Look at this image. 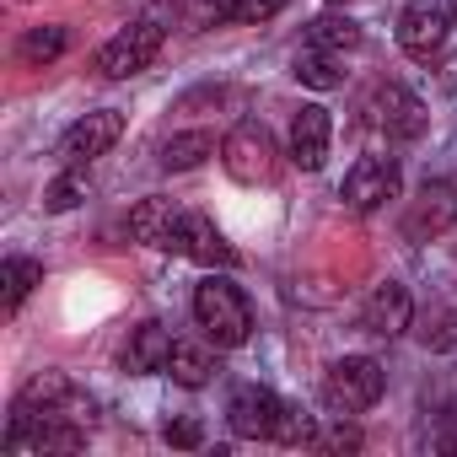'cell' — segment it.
<instances>
[{"mask_svg":"<svg viewBox=\"0 0 457 457\" xmlns=\"http://www.w3.org/2000/svg\"><path fill=\"white\" fill-rule=\"evenodd\" d=\"M162 253H172V259H194V264H204V270H237V248L226 243V237L215 232V220L199 215V210H183V215H178V226L167 232Z\"/></svg>","mask_w":457,"mask_h":457,"instance_id":"4","label":"cell"},{"mask_svg":"<svg viewBox=\"0 0 457 457\" xmlns=\"http://www.w3.org/2000/svg\"><path fill=\"white\" fill-rule=\"evenodd\" d=\"M178 204L172 199H162V194H151V199H140L135 210H129V237L135 243H145V248H162L167 243V232L178 226Z\"/></svg>","mask_w":457,"mask_h":457,"instance_id":"16","label":"cell"},{"mask_svg":"<svg viewBox=\"0 0 457 457\" xmlns=\"http://www.w3.org/2000/svg\"><path fill=\"white\" fill-rule=\"evenodd\" d=\"M318 446L323 452H361V430L350 425V414H334V425L318 430Z\"/></svg>","mask_w":457,"mask_h":457,"instance_id":"27","label":"cell"},{"mask_svg":"<svg viewBox=\"0 0 457 457\" xmlns=\"http://www.w3.org/2000/svg\"><path fill=\"white\" fill-rule=\"evenodd\" d=\"M220 162H226V172H232L237 183H270L275 167H280V151H275V135L259 119H243V124L226 129Z\"/></svg>","mask_w":457,"mask_h":457,"instance_id":"3","label":"cell"},{"mask_svg":"<svg viewBox=\"0 0 457 457\" xmlns=\"http://www.w3.org/2000/svg\"><path fill=\"white\" fill-rule=\"evenodd\" d=\"M291 6V0H237V22H270Z\"/></svg>","mask_w":457,"mask_h":457,"instance_id":"29","label":"cell"},{"mask_svg":"<svg viewBox=\"0 0 457 457\" xmlns=\"http://www.w3.org/2000/svg\"><path fill=\"white\" fill-rule=\"evenodd\" d=\"M162 436H167V446H183V452H188V446H199V441H204V425H199L194 414H178V420H167V425H162Z\"/></svg>","mask_w":457,"mask_h":457,"instance_id":"28","label":"cell"},{"mask_svg":"<svg viewBox=\"0 0 457 457\" xmlns=\"http://www.w3.org/2000/svg\"><path fill=\"white\" fill-rule=\"evenodd\" d=\"M366 124H371L382 140H420L425 124H430V113H425V103H420L409 87L382 81V87L366 97Z\"/></svg>","mask_w":457,"mask_h":457,"instance_id":"6","label":"cell"},{"mask_svg":"<svg viewBox=\"0 0 457 457\" xmlns=\"http://www.w3.org/2000/svg\"><path fill=\"white\" fill-rule=\"evenodd\" d=\"M12 414H60V420L92 425V420H97V403H92L65 371H38V377L17 393V409H12Z\"/></svg>","mask_w":457,"mask_h":457,"instance_id":"5","label":"cell"},{"mask_svg":"<svg viewBox=\"0 0 457 457\" xmlns=\"http://www.w3.org/2000/svg\"><path fill=\"white\" fill-rule=\"evenodd\" d=\"M328 6H345V0H328Z\"/></svg>","mask_w":457,"mask_h":457,"instance_id":"30","label":"cell"},{"mask_svg":"<svg viewBox=\"0 0 457 457\" xmlns=\"http://www.w3.org/2000/svg\"><path fill=\"white\" fill-rule=\"evenodd\" d=\"M382 387H387L382 361H371V355H345V361H334L328 377H323V403H328L334 414H366V409L382 398Z\"/></svg>","mask_w":457,"mask_h":457,"instance_id":"2","label":"cell"},{"mask_svg":"<svg viewBox=\"0 0 457 457\" xmlns=\"http://www.w3.org/2000/svg\"><path fill=\"white\" fill-rule=\"evenodd\" d=\"M172 334H167V323H156V318H145L135 334H129V345H124V371L129 377H151V371H167V361H172Z\"/></svg>","mask_w":457,"mask_h":457,"instance_id":"15","label":"cell"},{"mask_svg":"<svg viewBox=\"0 0 457 457\" xmlns=\"http://www.w3.org/2000/svg\"><path fill=\"white\" fill-rule=\"evenodd\" d=\"M275 441L280 446H318V420L302 414L296 403H286L280 409V425H275Z\"/></svg>","mask_w":457,"mask_h":457,"instance_id":"26","label":"cell"},{"mask_svg":"<svg viewBox=\"0 0 457 457\" xmlns=\"http://www.w3.org/2000/svg\"><path fill=\"white\" fill-rule=\"evenodd\" d=\"M286 145H291V162H296V167L318 172V167L328 162V145H334V119H328V108H318V103L296 108V113H291Z\"/></svg>","mask_w":457,"mask_h":457,"instance_id":"13","label":"cell"},{"mask_svg":"<svg viewBox=\"0 0 457 457\" xmlns=\"http://www.w3.org/2000/svg\"><path fill=\"white\" fill-rule=\"evenodd\" d=\"M409 328H414V339H420L430 355H452V350H457V307H441V302H436V307H425Z\"/></svg>","mask_w":457,"mask_h":457,"instance_id":"17","label":"cell"},{"mask_svg":"<svg viewBox=\"0 0 457 457\" xmlns=\"http://www.w3.org/2000/svg\"><path fill=\"white\" fill-rule=\"evenodd\" d=\"M452 226H457V172L430 178V183L409 199V210H403V237H409V243H430V237L452 232Z\"/></svg>","mask_w":457,"mask_h":457,"instance_id":"8","label":"cell"},{"mask_svg":"<svg viewBox=\"0 0 457 457\" xmlns=\"http://www.w3.org/2000/svg\"><path fill=\"white\" fill-rule=\"evenodd\" d=\"M446 44V6L441 0H409L398 12V49L409 60H430Z\"/></svg>","mask_w":457,"mask_h":457,"instance_id":"12","label":"cell"},{"mask_svg":"<svg viewBox=\"0 0 457 457\" xmlns=\"http://www.w3.org/2000/svg\"><path fill=\"white\" fill-rule=\"evenodd\" d=\"M194 323L210 334L215 350H237L253 339V307L226 275H204L194 286Z\"/></svg>","mask_w":457,"mask_h":457,"instance_id":"1","label":"cell"},{"mask_svg":"<svg viewBox=\"0 0 457 457\" xmlns=\"http://www.w3.org/2000/svg\"><path fill=\"white\" fill-rule=\"evenodd\" d=\"M398 188H403V167H398V156H361V162L345 172L339 199H345V210L371 215V210H382L387 199H398Z\"/></svg>","mask_w":457,"mask_h":457,"instance_id":"7","label":"cell"},{"mask_svg":"<svg viewBox=\"0 0 457 457\" xmlns=\"http://www.w3.org/2000/svg\"><path fill=\"white\" fill-rule=\"evenodd\" d=\"M167 377L178 387H204L215 377V355L199 350V345H172V361H167Z\"/></svg>","mask_w":457,"mask_h":457,"instance_id":"21","label":"cell"},{"mask_svg":"<svg viewBox=\"0 0 457 457\" xmlns=\"http://www.w3.org/2000/svg\"><path fill=\"white\" fill-rule=\"evenodd\" d=\"M33 286H44V264H38V259L12 253L6 264H0V291H6V312H17V307L33 296Z\"/></svg>","mask_w":457,"mask_h":457,"instance_id":"20","label":"cell"},{"mask_svg":"<svg viewBox=\"0 0 457 457\" xmlns=\"http://www.w3.org/2000/svg\"><path fill=\"white\" fill-rule=\"evenodd\" d=\"M87 188H92V183H87V167H65V172L49 183L44 210H54V215H60V210H76V204L87 199Z\"/></svg>","mask_w":457,"mask_h":457,"instance_id":"24","label":"cell"},{"mask_svg":"<svg viewBox=\"0 0 457 457\" xmlns=\"http://www.w3.org/2000/svg\"><path fill=\"white\" fill-rule=\"evenodd\" d=\"M183 22L194 33H210V28H232L237 22V0H188Z\"/></svg>","mask_w":457,"mask_h":457,"instance_id":"25","label":"cell"},{"mask_svg":"<svg viewBox=\"0 0 457 457\" xmlns=\"http://www.w3.org/2000/svg\"><path fill=\"white\" fill-rule=\"evenodd\" d=\"M409 323H414V302L398 280H382L361 307V334H371V339H398Z\"/></svg>","mask_w":457,"mask_h":457,"instance_id":"14","label":"cell"},{"mask_svg":"<svg viewBox=\"0 0 457 457\" xmlns=\"http://www.w3.org/2000/svg\"><path fill=\"white\" fill-rule=\"evenodd\" d=\"M65 49H71V33H65L60 22H49V28H33V33L22 38V60H28V65H54Z\"/></svg>","mask_w":457,"mask_h":457,"instance_id":"23","label":"cell"},{"mask_svg":"<svg viewBox=\"0 0 457 457\" xmlns=\"http://www.w3.org/2000/svg\"><path fill=\"white\" fill-rule=\"evenodd\" d=\"M162 44H167L162 22H129L119 38H108V44H103V54H97V71H103L108 81H129V76L151 71V60L162 54Z\"/></svg>","mask_w":457,"mask_h":457,"instance_id":"9","label":"cell"},{"mask_svg":"<svg viewBox=\"0 0 457 457\" xmlns=\"http://www.w3.org/2000/svg\"><path fill=\"white\" fill-rule=\"evenodd\" d=\"M119 135H124V113H119V108H97V113L76 119V124L60 135V162H65V167H87V162H97L103 151H113Z\"/></svg>","mask_w":457,"mask_h":457,"instance_id":"10","label":"cell"},{"mask_svg":"<svg viewBox=\"0 0 457 457\" xmlns=\"http://www.w3.org/2000/svg\"><path fill=\"white\" fill-rule=\"evenodd\" d=\"M307 44L323 49V54H350V49H361V28L339 12H323V17L307 22Z\"/></svg>","mask_w":457,"mask_h":457,"instance_id":"18","label":"cell"},{"mask_svg":"<svg viewBox=\"0 0 457 457\" xmlns=\"http://www.w3.org/2000/svg\"><path fill=\"white\" fill-rule=\"evenodd\" d=\"M296 81H302V87H312V92H334L345 76H339L334 54H323V49H312V44H307V49L296 54Z\"/></svg>","mask_w":457,"mask_h":457,"instance_id":"22","label":"cell"},{"mask_svg":"<svg viewBox=\"0 0 457 457\" xmlns=\"http://www.w3.org/2000/svg\"><path fill=\"white\" fill-rule=\"evenodd\" d=\"M204 156H215V135H210V129H183V135H172V140L162 145V167H167V172H188V167H199Z\"/></svg>","mask_w":457,"mask_h":457,"instance_id":"19","label":"cell"},{"mask_svg":"<svg viewBox=\"0 0 457 457\" xmlns=\"http://www.w3.org/2000/svg\"><path fill=\"white\" fill-rule=\"evenodd\" d=\"M280 409H286V398H275V393L259 387V382H243V387L232 393V403H226V420H232V430H237L243 441H275Z\"/></svg>","mask_w":457,"mask_h":457,"instance_id":"11","label":"cell"}]
</instances>
